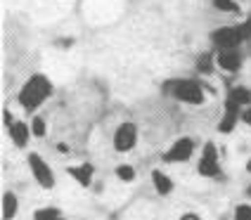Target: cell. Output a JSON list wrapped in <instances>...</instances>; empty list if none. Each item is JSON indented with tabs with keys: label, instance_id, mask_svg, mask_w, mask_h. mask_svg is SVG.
Masks as SVG:
<instances>
[{
	"label": "cell",
	"instance_id": "ac0fdd59",
	"mask_svg": "<svg viewBox=\"0 0 251 220\" xmlns=\"http://www.w3.org/2000/svg\"><path fill=\"white\" fill-rule=\"evenodd\" d=\"M116 175L124 180V182H130V180L135 178V171H133L130 166H119V168H116Z\"/></svg>",
	"mask_w": 251,
	"mask_h": 220
},
{
	"label": "cell",
	"instance_id": "9a60e30c",
	"mask_svg": "<svg viewBox=\"0 0 251 220\" xmlns=\"http://www.w3.org/2000/svg\"><path fill=\"white\" fill-rule=\"evenodd\" d=\"M36 220H57L59 218V211L57 208H41V211H36Z\"/></svg>",
	"mask_w": 251,
	"mask_h": 220
},
{
	"label": "cell",
	"instance_id": "2e32d148",
	"mask_svg": "<svg viewBox=\"0 0 251 220\" xmlns=\"http://www.w3.org/2000/svg\"><path fill=\"white\" fill-rule=\"evenodd\" d=\"M213 5L218 10H225V12H239V5L235 0H213Z\"/></svg>",
	"mask_w": 251,
	"mask_h": 220
},
{
	"label": "cell",
	"instance_id": "cb8c5ba5",
	"mask_svg": "<svg viewBox=\"0 0 251 220\" xmlns=\"http://www.w3.org/2000/svg\"><path fill=\"white\" fill-rule=\"evenodd\" d=\"M247 171H249V173H251V159H249V164H247Z\"/></svg>",
	"mask_w": 251,
	"mask_h": 220
},
{
	"label": "cell",
	"instance_id": "e0dca14e",
	"mask_svg": "<svg viewBox=\"0 0 251 220\" xmlns=\"http://www.w3.org/2000/svg\"><path fill=\"white\" fill-rule=\"evenodd\" d=\"M197 67H199V71H201V73H209V71H213V57H211V55H201V57H199V62H197Z\"/></svg>",
	"mask_w": 251,
	"mask_h": 220
},
{
	"label": "cell",
	"instance_id": "8992f818",
	"mask_svg": "<svg viewBox=\"0 0 251 220\" xmlns=\"http://www.w3.org/2000/svg\"><path fill=\"white\" fill-rule=\"evenodd\" d=\"M135 138H138V128H135L133 123H121L119 125V130H116V135H114V147H116L119 151L133 149Z\"/></svg>",
	"mask_w": 251,
	"mask_h": 220
},
{
	"label": "cell",
	"instance_id": "ffe728a7",
	"mask_svg": "<svg viewBox=\"0 0 251 220\" xmlns=\"http://www.w3.org/2000/svg\"><path fill=\"white\" fill-rule=\"evenodd\" d=\"M31 130H33V135L43 138V135H45V121H43V119H33V128H31Z\"/></svg>",
	"mask_w": 251,
	"mask_h": 220
},
{
	"label": "cell",
	"instance_id": "5b68a950",
	"mask_svg": "<svg viewBox=\"0 0 251 220\" xmlns=\"http://www.w3.org/2000/svg\"><path fill=\"white\" fill-rule=\"evenodd\" d=\"M199 173L206 175V178H216L221 173V168H218V151H216V147L211 142L204 145V154L199 159Z\"/></svg>",
	"mask_w": 251,
	"mask_h": 220
},
{
	"label": "cell",
	"instance_id": "4fadbf2b",
	"mask_svg": "<svg viewBox=\"0 0 251 220\" xmlns=\"http://www.w3.org/2000/svg\"><path fill=\"white\" fill-rule=\"evenodd\" d=\"M17 213V196L12 192L2 194V220H12Z\"/></svg>",
	"mask_w": 251,
	"mask_h": 220
},
{
	"label": "cell",
	"instance_id": "6da1fadb",
	"mask_svg": "<svg viewBox=\"0 0 251 220\" xmlns=\"http://www.w3.org/2000/svg\"><path fill=\"white\" fill-rule=\"evenodd\" d=\"M50 93H52V83L48 81L45 76H33V78H28V83L24 85V90L19 93V102H22L24 109L33 111L43 99L50 97Z\"/></svg>",
	"mask_w": 251,
	"mask_h": 220
},
{
	"label": "cell",
	"instance_id": "7402d4cb",
	"mask_svg": "<svg viewBox=\"0 0 251 220\" xmlns=\"http://www.w3.org/2000/svg\"><path fill=\"white\" fill-rule=\"evenodd\" d=\"M180 220H199V216H195V213H187V216H182Z\"/></svg>",
	"mask_w": 251,
	"mask_h": 220
},
{
	"label": "cell",
	"instance_id": "44dd1931",
	"mask_svg": "<svg viewBox=\"0 0 251 220\" xmlns=\"http://www.w3.org/2000/svg\"><path fill=\"white\" fill-rule=\"evenodd\" d=\"M242 33H244V38H251V17L247 19V24L242 26Z\"/></svg>",
	"mask_w": 251,
	"mask_h": 220
},
{
	"label": "cell",
	"instance_id": "277c9868",
	"mask_svg": "<svg viewBox=\"0 0 251 220\" xmlns=\"http://www.w3.org/2000/svg\"><path fill=\"white\" fill-rule=\"evenodd\" d=\"M28 166H31V171H33V178L38 180V185H41V187L50 190V187L55 185V175H52V171L48 168V164L43 161L38 154H31V156H28Z\"/></svg>",
	"mask_w": 251,
	"mask_h": 220
},
{
	"label": "cell",
	"instance_id": "30bf717a",
	"mask_svg": "<svg viewBox=\"0 0 251 220\" xmlns=\"http://www.w3.org/2000/svg\"><path fill=\"white\" fill-rule=\"evenodd\" d=\"M10 138H12V142L17 147H24L28 140V125L22 123V121H14V123L10 125Z\"/></svg>",
	"mask_w": 251,
	"mask_h": 220
},
{
	"label": "cell",
	"instance_id": "3957f363",
	"mask_svg": "<svg viewBox=\"0 0 251 220\" xmlns=\"http://www.w3.org/2000/svg\"><path fill=\"white\" fill-rule=\"evenodd\" d=\"M211 41L221 50H237V45L244 41V33H242V26H223L213 31Z\"/></svg>",
	"mask_w": 251,
	"mask_h": 220
},
{
	"label": "cell",
	"instance_id": "5bb4252c",
	"mask_svg": "<svg viewBox=\"0 0 251 220\" xmlns=\"http://www.w3.org/2000/svg\"><path fill=\"white\" fill-rule=\"evenodd\" d=\"M69 173L76 180H78L83 187H88V185H90V178H93V166H90V164H83L81 168H71Z\"/></svg>",
	"mask_w": 251,
	"mask_h": 220
},
{
	"label": "cell",
	"instance_id": "484cf974",
	"mask_svg": "<svg viewBox=\"0 0 251 220\" xmlns=\"http://www.w3.org/2000/svg\"><path fill=\"white\" fill-rule=\"evenodd\" d=\"M249 196H251V187H249Z\"/></svg>",
	"mask_w": 251,
	"mask_h": 220
},
{
	"label": "cell",
	"instance_id": "7a4b0ae2",
	"mask_svg": "<svg viewBox=\"0 0 251 220\" xmlns=\"http://www.w3.org/2000/svg\"><path fill=\"white\" fill-rule=\"evenodd\" d=\"M171 93L178 97L180 102H187V104H201L204 102V90L197 81H187V78H180V81L171 83L168 85Z\"/></svg>",
	"mask_w": 251,
	"mask_h": 220
},
{
	"label": "cell",
	"instance_id": "d6986e66",
	"mask_svg": "<svg viewBox=\"0 0 251 220\" xmlns=\"http://www.w3.org/2000/svg\"><path fill=\"white\" fill-rule=\"evenodd\" d=\"M235 220H251V206H237Z\"/></svg>",
	"mask_w": 251,
	"mask_h": 220
},
{
	"label": "cell",
	"instance_id": "52a82bcc",
	"mask_svg": "<svg viewBox=\"0 0 251 220\" xmlns=\"http://www.w3.org/2000/svg\"><path fill=\"white\" fill-rule=\"evenodd\" d=\"M192 149H195V142L190 138H180L171 149L166 151V161H171V164H176V161H187L190 156H192Z\"/></svg>",
	"mask_w": 251,
	"mask_h": 220
},
{
	"label": "cell",
	"instance_id": "8fae6325",
	"mask_svg": "<svg viewBox=\"0 0 251 220\" xmlns=\"http://www.w3.org/2000/svg\"><path fill=\"white\" fill-rule=\"evenodd\" d=\"M152 180H154V187H156V192H159V194H171V192H173V182H171V178H168L166 173L154 171Z\"/></svg>",
	"mask_w": 251,
	"mask_h": 220
},
{
	"label": "cell",
	"instance_id": "603a6c76",
	"mask_svg": "<svg viewBox=\"0 0 251 220\" xmlns=\"http://www.w3.org/2000/svg\"><path fill=\"white\" fill-rule=\"evenodd\" d=\"M244 121H247V123L251 125V107H249V109H247V114H244Z\"/></svg>",
	"mask_w": 251,
	"mask_h": 220
},
{
	"label": "cell",
	"instance_id": "9c48e42d",
	"mask_svg": "<svg viewBox=\"0 0 251 220\" xmlns=\"http://www.w3.org/2000/svg\"><path fill=\"white\" fill-rule=\"evenodd\" d=\"M237 116H239V107L227 102L225 104V116L221 119V133H230L235 128V123H237Z\"/></svg>",
	"mask_w": 251,
	"mask_h": 220
},
{
	"label": "cell",
	"instance_id": "7c38bea8",
	"mask_svg": "<svg viewBox=\"0 0 251 220\" xmlns=\"http://www.w3.org/2000/svg\"><path fill=\"white\" fill-rule=\"evenodd\" d=\"M227 102H232V104H237V107L251 104V90H247V88H232L230 95H227Z\"/></svg>",
	"mask_w": 251,
	"mask_h": 220
},
{
	"label": "cell",
	"instance_id": "d4e9b609",
	"mask_svg": "<svg viewBox=\"0 0 251 220\" xmlns=\"http://www.w3.org/2000/svg\"><path fill=\"white\" fill-rule=\"evenodd\" d=\"M57 220H64V218H62V216H59V218H57Z\"/></svg>",
	"mask_w": 251,
	"mask_h": 220
},
{
	"label": "cell",
	"instance_id": "ba28073f",
	"mask_svg": "<svg viewBox=\"0 0 251 220\" xmlns=\"http://www.w3.org/2000/svg\"><path fill=\"white\" fill-rule=\"evenodd\" d=\"M242 64V57L237 50H221L218 52V67L223 71H237Z\"/></svg>",
	"mask_w": 251,
	"mask_h": 220
}]
</instances>
